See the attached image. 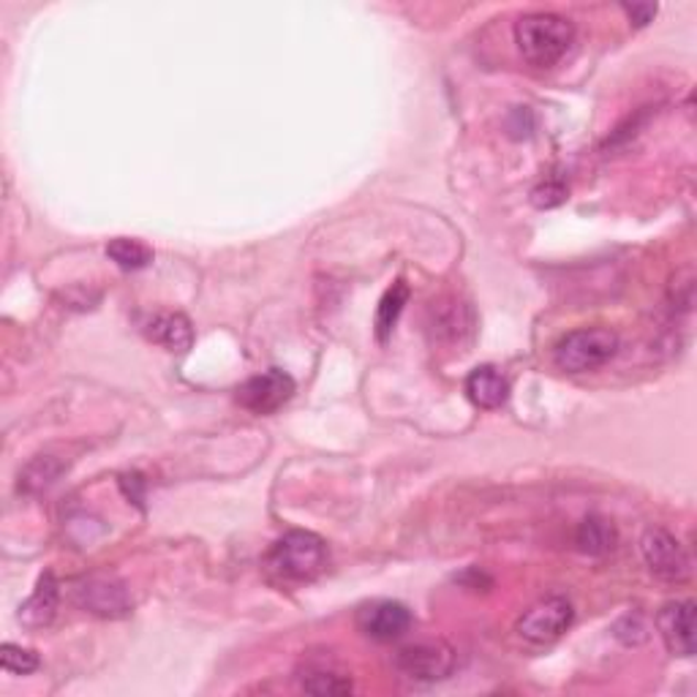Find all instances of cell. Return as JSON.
Segmentation results:
<instances>
[{"label": "cell", "mask_w": 697, "mask_h": 697, "mask_svg": "<svg viewBox=\"0 0 697 697\" xmlns=\"http://www.w3.org/2000/svg\"><path fill=\"white\" fill-rule=\"evenodd\" d=\"M572 42V22L559 14H550V11L523 14L521 20L515 22V44H518L521 55L537 68L556 66V63L567 55Z\"/></svg>", "instance_id": "1"}, {"label": "cell", "mask_w": 697, "mask_h": 697, "mask_svg": "<svg viewBox=\"0 0 697 697\" xmlns=\"http://www.w3.org/2000/svg\"><path fill=\"white\" fill-rule=\"evenodd\" d=\"M267 567L283 580H303L317 578L328 567V548L322 539L311 532H289L287 537L272 545L267 556Z\"/></svg>", "instance_id": "2"}, {"label": "cell", "mask_w": 697, "mask_h": 697, "mask_svg": "<svg viewBox=\"0 0 697 697\" xmlns=\"http://www.w3.org/2000/svg\"><path fill=\"white\" fill-rule=\"evenodd\" d=\"M619 352V335L608 328L572 330L554 349V360L567 374H586L610 363Z\"/></svg>", "instance_id": "3"}, {"label": "cell", "mask_w": 697, "mask_h": 697, "mask_svg": "<svg viewBox=\"0 0 697 697\" xmlns=\"http://www.w3.org/2000/svg\"><path fill=\"white\" fill-rule=\"evenodd\" d=\"M395 671L417 684L444 682L455 671V652L441 641H420L395 654Z\"/></svg>", "instance_id": "4"}, {"label": "cell", "mask_w": 697, "mask_h": 697, "mask_svg": "<svg viewBox=\"0 0 697 697\" xmlns=\"http://www.w3.org/2000/svg\"><path fill=\"white\" fill-rule=\"evenodd\" d=\"M572 619L575 610L567 597H545L521 615L515 630L532 646H548V643H556L565 635Z\"/></svg>", "instance_id": "5"}, {"label": "cell", "mask_w": 697, "mask_h": 697, "mask_svg": "<svg viewBox=\"0 0 697 697\" xmlns=\"http://www.w3.org/2000/svg\"><path fill=\"white\" fill-rule=\"evenodd\" d=\"M74 600L87 613L101 615V619H124L133 608L129 589L120 580L107 578V575H93V578L79 580L74 586Z\"/></svg>", "instance_id": "6"}, {"label": "cell", "mask_w": 697, "mask_h": 697, "mask_svg": "<svg viewBox=\"0 0 697 697\" xmlns=\"http://www.w3.org/2000/svg\"><path fill=\"white\" fill-rule=\"evenodd\" d=\"M641 554L656 578L667 580V583H682L689 578L687 550L665 528H646V534L641 537Z\"/></svg>", "instance_id": "7"}, {"label": "cell", "mask_w": 697, "mask_h": 697, "mask_svg": "<svg viewBox=\"0 0 697 697\" xmlns=\"http://www.w3.org/2000/svg\"><path fill=\"white\" fill-rule=\"evenodd\" d=\"M294 395V379L281 368H270L265 374L251 376L237 387V404L254 415H272Z\"/></svg>", "instance_id": "8"}, {"label": "cell", "mask_w": 697, "mask_h": 697, "mask_svg": "<svg viewBox=\"0 0 697 697\" xmlns=\"http://www.w3.org/2000/svg\"><path fill=\"white\" fill-rule=\"evenodd\" d=\"M656 630L665 641L667 652L676 656L695 654V602H667L656 615Z\"/></svg>", "instance_id": "9"}, {"label": "cell", "mask_w": 697, "mask_h": 697, "mask_svg": "<svg viewBox=\"0 0 697 697\" xmlns=\"http://www.w3.org/2000/svg\"><path fill=\"white\" fill-rule=\"evenodd\" d=\"M357 626L374 641H398L409 632L411 626V613L409 608L400 605V602L393 600H379L371 602L357 613Z\"/></svg>", "instance_id": "10"}, {"label": "cell", "mask_w": 697, "mask_h": 697, "mask_svg": "<svg viewBox=\"0 0 697 697\" xmlns=\"http://www.w3.org/2000/svg\"><path fill=\"white\" fill-rule=\"evenodd\" d=\"M474 330V313L467 303L458 298H441L431 305V333L433 339L444 341V344H458L472 335Z\"/></svg>", "instance_id": "11"}, {"label": "cell", "mask_w": 697, "mask_h": 697, "mask_svg": "<svg viewBox=\"0 0 697 697\" xmlns=\"http://www.w3.org/2000/svg\"><path fill=\"white\" fill-rule=\"evenodd\" d=\"M57 600H61V591H57V580L52 572H44L39 578L36 589L20 605V621L28 630H39V626H46L52 619H55Z\"/></svg>", "instance_id": "12"}, {"label": "cell", "mask_w": 697, "mask_h": 697, "mask_svg": "<svg viewBox=\"0 0 697 697\" xmlns=\"http://www.w3.org/2000/svg\"><path fill=\"white\" fill-rule=\"evenodd\" d=\"M467 395L480 409H498L510 398V382L493 365H480L469 374Z\"/></svg>", "instance_id": "13"}, {"label": "cell", "mask_w": 697, "mask_h": 697, "mask_svg": "<svg viewBox=\"0 0 697 697\" xmlns=\"http://www.w3.org/2000/svg\"><path fill=\"white\" fill-rule=\"evenodd\" d=\"M148 335L150 341L170 349V352H189L191 344H194V328H191L189 317H183V313H159L148 324Z\"/></svg>", "instance_id": "14"}, {"label": "cell", "mask_w": 697, "mask_h": 697, "mask_svg": "<svg viewBox=\"0 0 697 697\" xmlns=\"http://www.w3.org/2000/svg\"><path fill=\"white\" fill-rule=\"evenodd\" d=\"M300 687L311 695H349L352 678L330 665H305V671L300 673Z\"/></svg>", "instance_id": "15"}, {"label": "cell", "mask_w": 697, "mask_h": 697, "mask_svg": "<svg viewBox=\"0 0 697 697\" xmlns=\"http://www.w3.org/2000/svg\"><path fill=\"white\" fill-rule=\"evenodd\" d=\"M406 303H409V287H406L404 281H395L385 292V298L379 300V308H376V339H379L382 344L393 335Z\"/></svg>", "instance_id": "16"}, {"label": "cell", "mask_w": 697, "mask_h": 697, "mask_svg": "<svg viewBox=\"0 0 697 697\" xmlns=\"http://www.w3.org/2000/svg\"><path fill=\"white\" fill-rule=\"evenodd\" d=\"M575 543H578V548L583 550V554L605 556L608 550H613V545H615V528L610 526L605 518L591 515V518H586L578 526Z\"/></svg>", "instance_id": "17"}, {"label": "cell", "mask_w": 697, "mask_h": 697, "mask_svg": "<svg viewBox=\"0 0 697 697\" xmlns=\"http://www.w3.org/2000/svg\"><path fill=\"white\" fill-rule=\"evenodd\" d=\"M107 257L118 267H124V270H142V267L153 261V251L142 240H133V237H115L107 246Z\"/></svg>", "instance_id": "18"}, {"label": "cell", "mask_w": 697, "mask_h": 697, "mask_svg": "<svg viewBox=\"0 0 697 697\" xmlns=\"http://www.w3.org/2000/svg\"><path fill=\"white\" fill-rule=\"evenodd\" d=\"M63 472V463H57L52 455H39L36 461H31L25 467V472L20 474V491L39 493L46 491Z\"/></svg>", "instance_id": "19"}, {"label": "cell", "mask_w": 697, "mask_h": 697, "mask_svg": "<svg viewBox=\"0 0 697 697\" xmlns=\"http://www.w3.org/2000/svg\"><path fill=\"white\" fill-rule=\"evenodd\" d=\"M0 660H3V671L14 673V676H28V673L39 667V654L31 652V648L14 646V643H6Z\"/></svg>", "instance_id": "20"}, {"label": "cell", "mask_w": 697, "mask_h": 697, "mask_svg": "<svg viewBox=\"0 0 697 697\" xmlns=\"http://www.w3.org/2000/svg\"><path fill=\"white\" fill-rule=\"evenodd\" d=\"M613 635L621 643H626V646H637V643H643L648 637V626L637 613H626L613 624Z\"/></svg>", "instance_id": "21"}, {"label": "cell", "mask_w": 697, "mask_h": 697, "mask_svg": "<svg viewBox=\"0 0 697 697\" xmlns=\"http://www.w3.org/2000/svg\"><path fill=\"white\" fill-rule=\"evenodd\" d=\"M532 200H534V205H537V207L561 205V202L567 200V185L561 183V180H548V183H543V185H539V189H534Z\"/></svg>", "instance_id": "22"}, {"label": "cell", "mask_w": 697, "mask_h": 697, "mask_svg": "<svg viewBox=\"0 0 697 697\" xmlns=\"http://www.w3.org/2000/svg\"><path fill=\"white\" fill-rule=\"evenodd\" d=\"M626 17H630L632 22H635L637 28L648 25V22L656 17V6L654 3H632V6H624Z\"/></svg>", "instance_id": "23"}]
</instances>
